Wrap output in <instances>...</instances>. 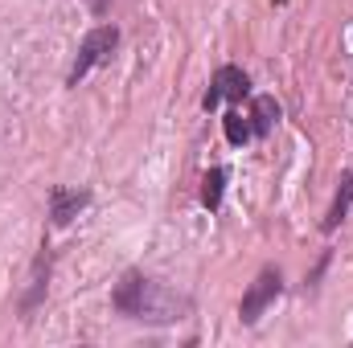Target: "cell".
I'll return each mask as SVG.
<instances>
[{
  "mask_svg": "<svg viewBox=\"0 0 353 348\" xmlns=\"http://www.w3.org/2000/svg\"><path fill=\"white\" fill-rule=\"evenodd\" d=\"M222 131H226V140H230L234 148H243V144L255 135V131H251V123H247L239 111H226V115H222Z\"/></svg>",
  "mask_w": 353,
  "mask_h": 348,
  "instance_id": "obj_10",
  "label": "cell"
},
{
  "mask_svg": "<svg viewBox=\"0 0 353 348\" xmlns=\"http://www.w3.org/2000/svg\"><path fill=\"white\" fill-rule=\"evenodd\" d=\"M115 45H119V29H115V25H94L87 37H83L79 54H74V66H70L66 87H79V83L87 78L94 66H103V62L115 54Z\"/></svg>",
  "mask_w": 353,
  "mask_h": 348,
  "instance_id": "obj_2",
  "label": "cell"
},
{
  "mask_svg": "<svg viewBox=\"0 0 353 348\" xmlns=\"http://www.w3.org/2000/svg\"><path fill=\"white\" fill-rule=\"evenodd\" d=\"M111 307L128 320H140V324H176V320H185L189 299L173 295L169 287H161L144 270H123L115 291H111Z\"/></svg>",
  "mask_w": 353,
  "mask_h": 348,
  "instance_id": "obj_1",
  "label": "cell"
},
{
  "mask_svg": "<svg viewBox=\"0 0 353 348\" xmlns=\"http://www.w3.org/2000/svg\"><path fill=\"white\" fill-rule=\"evenodd\" d=\"M275 123H279V102H275L271 94H259V98L251 102V131H255V135H267Z\"/></svg>",
  "mask_w": 353,
  "mask_h": 348,
  "instance_id": "obj_8",
  "label": "cell"
},
{
  "mask_svg": "<svg viewBox=\"0 0 353 348\" xmlns=\"http://www.w3.org/2000/svg\"><path fill=\"white\" fill-rule=\"evenodd\" d=\"M46 287H50V246H41V254L33 259V274H29V291L21 299V316L29 320L37 312V303L46 299Z\"/></svg>",
  "mask_w": 353,
  "mask_h": 348,
  "instance_id": "obj_6",
  "label": "cell"
},
{
  "mask_svg": "<svg viewBox=\"0 0 353 348\" xmlns=\"http://www.w3.org/2000/svg\"><path fill=\"white\" fill-rule=\"evenodd\" d=\"M279 295H283V274H279V266H263V270L255 274V283L247 287L243 303H239V320H243V324H259V316H263Z\"/></svg>",
  "mask_w": 353,
  "mask_h": 348,
  "instance_id": "obj_3",
  "label": "cell"
},
{
  "mask_svg": "<svg viewBox=\"0 0 353 348\" xmlns=\"http://www.w3.org/2000/svg\"><path fill=\"white\" fill-rule=\"evenodd\" d=\"M222 193H226V168H210L201 176V205L205 209H218L222 205Z\"/></svg>",
  "mask_w": 353,
  "mask_h": 348,
  "instance_id": "obj_9",
  "label": "cell"
},
{
  "mask_svg": "<svg viewBox=\"0 0 353 348\" xmlns=\"http://www.w3.org/2000/svg\"><path fill=\"white\" fill-rule=\"evenodd\" d=\"M350 205H353V164L341 173V184H337V193H333V205H329V213H325L321 230H325V234H333V230L350 217Z\"/></svg>",
  "mask_w": 353,
  "mask_h": 348,
  "instance_id": "obj_7",
  "label": "cell"
},
{
  "mask_svg": "<svg viewBox=\"0 0 353 348\" xmlns=\"http://www.w3.org/2000/svg\"><path fill=\"white\" fill-rule=\"evenodd\" d=\"M90 205V193L87 188H50V221L54 226H70L83 209Z\"/></svg>",
  "mask_w": 353,
  "mask_h": 348,
  "instance_id": "obj_5",
  "label": "cell"
},
{
  "mask_svg": "<svg viewBox=\"0 0 353 348\" xmlns=\"http://www.w3.org/2000/svg\"><path fill=\"white\" fill-rule=\"evenodd\" d=\"M247 94H251V78H247V70H243V66H218V74L210 78V90H205L201 107H205V111H214L222 98L239 102V98H247Z\"/></svg>",
  "mask_w": 353,
  "mask_h": 348,
  "instance_id": "obj_4",
  "label": "cell"
},
{
  "mask_svg": "<svg viewBox=\"0 0 353 348\" xmlns=\"http://www.w3.org/2000/svg\"><path fill=\"white\" fill-rule=\"evenodd\" d=\"M87 4H90L94 17H107V8H111V0H87Z\"/></svg>",
  "mask_w": 353,
  "mask_h": 348,
  "instance_id": "obj_11",
  "label": "cell"
}]
</instances>
